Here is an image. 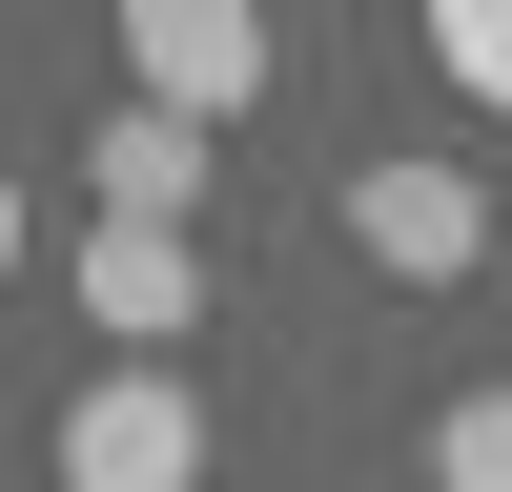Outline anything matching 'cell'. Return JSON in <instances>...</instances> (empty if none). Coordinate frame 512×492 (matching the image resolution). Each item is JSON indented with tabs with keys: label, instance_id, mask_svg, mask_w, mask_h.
I'll use <instances>...</instances> for the list:
<instances>
[{
	"label": "cell",
	"instance_id": "277c9868",
	"mask_svg": "<svg viewBox=\"0 0 512 492\" xmlns=\"http://www.w3.org/2000/svg\"><path fill=\"white\" fill-rule=\"evenodd\" d=\"M185 308H205L185 226H144V205H103V226H82V328H123V349H164Z\"/></svg>",
	"mask_w": 512,
	"mask_h": 492
},
{
	"label": "cell",
	"instance_id": "6da1fadb",
	"mask_svg": "<svg viewBox=\"0 0 512 492\" xmlns=\"http://www.w3.org/2000/svg\"><path fill=\"white\" fill-rule=\"evenodd\" d=\"M123 62H144V103H185V123H246L267 103V0H123Z\"/></svg>",
	"mask_w": 512,
	"mask_h": 492
},
{
	"label": "cell",
	"instance_id": "7a4b0ae2",
	"mask_svg": "<svg viewBox=\"0 0 512 492\" xmlns=\"http://www.w3.org/2000/svg\"><path fill=\"white\" fill-rule=\"evenodd\" d=\"M62 492H205V410L164 390V369L62 390Z\"/></svg>",
	"mask_w": 512,
	"mask_h": 492
},
{
	"label": "cell",
	"instance_id": "ba28073f",
	"mask_svg": "<svg viewBox=\"0 0 512 492\" xmlns=\"http://www.w3.org/2000/svg\"><path fill=\"white\" fill-rule=\"evenodd\" d=\"M0 267H21V185H0Z\"/></svg>",
	"mask_w": 512,
	"mask_h": 492
},
{
	"label": "cell",
	"instance_id": "52a82bcc",
	"mask_svg": "<svg viewBox=\"0 0 512 492\" xmlns=\"http://www.w3.org/2000/svg\"><path fill=\"white\" fill-rule=\"evenodd\" d=\"M431 492H512V390H451L431 410Z\"/></svg>",
	"mask_w": 512,
	"mask_h": 492
},
{
	"label": "cell",
	"instance_id": "5b68a950",
	"mask_svg": "<svg viewBox=\"0 0 512 492\" xmlns=\"http://www.w3.org/2000/svg\"><path fill=\"white\" fill-rule=\"evenodd\" d=\"M82 164H103V205H144V226H185V205H205V123H185V103H103V144H82Z\"/></svg>",
	"mask_w": 512,
	"mask_h": 492
},
{
	"label": "cell",
	"instance_id": "8992f818",
	"mask_svg": "<svg viewBox=\"0 0 512 492\" xmlns=\"http://www.w3.org/2000/svg\"><path fill=\"white\" fill-rule=\"evenodd\" d=\"M410 21H431L451 103H492V123H512V0H410Z\"/></svg>",
	"mask_w": 512,
	"mask_h": 492
},
{
	"label": "cell",
	"instance_id": "3957f363",
	"mask_svg": "<svg viewBox=\"0 0 512 492\" xmlns=\"http://www.w3.org/2000/svg\"><path fill=\"white\" fill-rule=\"evenodd\" d=\"M472 246H492L472 164H349V267H369V287H451Z\"/></svg>",
	"mask_w": 512,
	"mask_h": 492
}]
</instances>
